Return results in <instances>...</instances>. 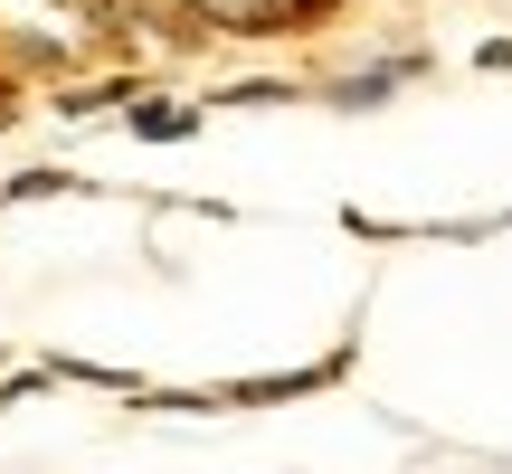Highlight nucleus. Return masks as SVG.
Segmentation results:
<instances>
[{
    "instance_id": "nucleus-1",
    "label": "nucleus",
    "mask_w": 512,
    "mask_h": 474,
    "mask_svg": "<svg viewBox=\"0 0 512 474\" xmlns=\"http://www.w3.org/2000/svg\"><path fill=\"white\" fill-rule=\"evenodd\" d=\"M200 29H238V38H285L304 19V0H181Z\"/></svg>"
},
{
    "instance_id": "nucleus-2",
    "label": "nucleus",
    "mask_w": 512,
    "mask_h": 474,
    "mask_svg": "<svg viewBox=\"0 0 512 474\" xmlns=\"http://www.w3.org/2000/svg\"><path fill=\"white\" fill-rule=\"evenodd\" d=\"M190 124H200L190 105H143V114H133V133H190Z\"/></svg>"
},
{
    "instance_id": "nucleus-3",
    "label": "nucleus",
    "mask_w": 512,
    "mask_h": 474,
    "mask_svg": "<svg viewBox=\"0 0 512 474\" xmlns=\"http://www.w3.org/2000/svg\"><path fill=\"white\" fill-rule=\"evenodd\" d=\"M0 124H10V95H0Z\"/></svg>"
}]
</instances>
